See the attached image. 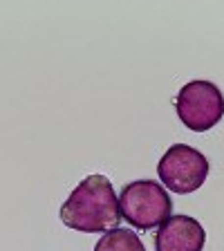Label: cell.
<instances>
[{
  "label": "cell",
  "mask_w": 224,
  "mask_h": 251,
  "mask_svg": "<svg viewBox=\"0 0 224 251\" xmlns=\"http://www.w3.org/2000/svg\"><path fill=\"white\" fill-rule=\"evenodd\" d=\"M58 218L68 229L78 233H108L121 222L119 195L105 175L94 173L72 188Z\"/></svg>",
  "instance_id": "obj_1"
},
{
  "label": "cell",
  "mask_w": 224,
  "mask_h": 251,
  "mask_svg": "<svg viewBox=\"0 0 224 251\" xmlns=\"http://www.w3.org/2000/svg\"><path fill=\"white\" fill-rule=\"evenodd\" d=\"M121 218L137 231H152L173 215V200L155 179H135L119 193Z\"/></svg>",
  "instance_id": "obj_2"
},
{
  "label": "cell",
  "mask_w": 224,
  "mask_h": 251,
  "mask_svg": "<svg viewBox=\"0 0 224 251\" xmlns=\"http://www.w3.org/2000/svg\"><path fill=\"white\" fill-rule=\"evenodd\" d=\"M177 117L188 130L206 132L218 126L224 117V94L211 81L195 78L182 85L175 97Z\"/></svg>",
  "instance_id": "obj_3"
},
{
  "label": "cell",
  "mask_w": 224,
  "mask_h": 251,
  "mask_svg": "<svg viewBox=\"0 0 224 251\" xmlns=\"http://www.w3.org/2000/svg\"><path fill=\"white\" fill-rule=\"evenodd\" d=\"M209 159L188 144H173L157 164L162 184L177 195L195 193L209 177Z\"/></svg>",
  "instance_id": "obj_4"
},
{
  "label": "cell",
  "mask_w": 224,
  "mask_h": 251,
  "mask_svg": "<svg viewBox=\"0 0 224 251\" xmlns=\"http://www.w3.org/2000/svg\"><path fill=\"white\" fill-rule=\"evenodd\" d=\"M206 231L191 215H171L155 233V251H204Z\"/></svg>",
  "instance_id": "obj_5"
},
{
  "label": "cell",
  "mask_w": 224,
  "mask_h": 251,
  "mask_svg": "<svg viewBox=\"0 0 224 251\" xmlns=\"http://www.w3.org/2000/svg\"><path fill=\"white\" fill-rule=\"evenodd\" d=\"M94 251H146L141 238L130 229H112L108 233H103Z\"/></svg>",
  "instance_id": "obj_6"
}]
</instances>
